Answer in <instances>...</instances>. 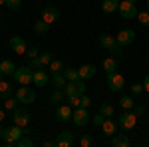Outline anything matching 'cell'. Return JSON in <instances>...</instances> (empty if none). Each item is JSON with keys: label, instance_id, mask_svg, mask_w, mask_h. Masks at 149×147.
I'll list each match as a JSON object with an SVG mask.
<instances>
[{"label": "cell", "instance_id": "1", "mask_svg": "<svg viewBox=\"0 0 149 147\" xmlns=\"http://www.w3.org/2000/svg\"><path fill=\"white\" fill-rule=\"evenodd\" d=\"M12 78L16 84L20 86H30L32 84V78H34V70L30 66H22V68H16V72L12 74Z\"/></svg>", "mask_w": 149, "mask_h": 147}, {"label": "cell", "instance_id": "12", "mask_svg": "<svg viewBox=\"0 0 149 147\" xmlns=\"http://www.w3.org/2000/svg\"><path fill=\"white\" fill-rule=\"evenodd\" d=\"M117 121H115L113 117H105V121H103L102 125V131H103V135H107V137H113L115 133H117Z\"/></svg>", "mask_w": 149, "mask_h": 147}, {"label": "cell", "instance_id": "31", "mask_svg": "<svg viewBox=\"0 0 149 147\" xmlns=\"http://www.w3.org/2000/svg\"><path fill=\"white\" fill-rule=\"evenodd\" d=\"M38 60H40V64L46 68V66L50 64V62H52V60H54V58H52V52H42V54L38 56Z\"/></svg>", "mask_w": 149, "mask_h": 147}, {"label": "cell", "instance_id": "19", "mask_svg": "<svg viewBox=\"0 0 149 147\" xmlns=\"http://www.w3.org/2000/svg\"><path fill=\"white\" fill-rule=\"evenodd\" d=\"M119 2H121V0H103L102 10L105 12V14H111V12H115L117 8H119Z\"/></svg>", "mask_w": 149, "mask_h": 147}, {"label": "cell", "instance_id": "17", "mask_svg": "<svg viewBox=\"0 0 149 147\" xmlns=\"http://www.w3.org/2000/svg\"><path fill=\"white\" fill-rule=\"evenodd\" d=\"M111 145H113V147H129V145H131V141H129L127 133H115L113 139H111Z\"/></svg>", "mask_w": 149, "mask_h": 147}, {"label": "cell", "instance_id": "18", "mask_svg": "<svg viewBox=\"0 0 149 147\" xmlns=\"http://www.w3.org/2000/svg\"><path fill=\"white\" fill-rule=\"evenodd\" d=\"M100 44L109 52V50H113L115 46H117V40H115L113 36H109V34H102V36H100Z\"/></svg>", "mask_w": 149, "mask_h": 147}, {"label": "cell", "instance_id": "24", "mask_svg": "<svg viewBox=\"0 0 149 147\" xmlns=\"http://www.w3.org/2000/svg\"><path fill=\"white\" fill-rule=\"evenodd\" d=\"M12 93V86L8 82H4V79H0V100H6V98H10Z\"/></svg>", "mask_w": 149, "mask_h": 147}, {"label": "cell", "instance_id": "30", "mask_svg": "<svg viewBox=\"0 0 149 147\" xmlns=\"http://www.w3.org/2000/svg\"><path fill=\"white\" fill-rule=\"evenodd\" d=\"M137 20L141 26H149V8L143 12H137Z\"/></svg>", "mask_w": 149, "mask_h": 147}, {"label": "cell", "instance_id": "21", "mask_svg": "<svg viewBox=\"0 0 149 147\" xmlns=\"http://www.w3.org/2000/svg\"><path fill=\"white\" fill-rule=\"evenodd\" d=\"M64 98H66V91H62V88H54L52 95H50V102L54 105H58L60 102H64Z\"/></svg>", "mask_w": 149, "mask_h": 147}, {"label": "cell", "instance_id": "37", "mask_svg": "<svg viewBox=\"0 0 149 147\" xmlns=\"http://www.w3.org/2000/svg\"><path fill=\"white\" fill-rule=\"evenodd\" d=\"M93 125H97V127H102L103 121H105V115H102V113H97V115H93Z\"/></svg>", "mask_w": 149, "mask_h": 147}, {"label": "cell", "instance_id": "28", "mask_svg": "<svg viewBox=\"0 0 149 147\" xmlns=\"http://www.w3.org/2000/svg\"><path fill=\"white\" fill-rule=\"evenodd\" d=\"M34 30L38 32V34H48V30H50V24L44 22V20H40V22L34 24Z\"/></svg>", "mask_w": 149, "mask_h": 147}, {"label": "cell", "instance_id": "25", "mask_svg": "<svg viewBox=\"0 0 149 147\" xmlns=\"http://www.w3.org/2000/svg\"><path fill=\"white\" fill-rule=\"evenodd\" d=\"M48 68H50L52 74H62L66 66H64V62H62V60H52V62L48 64Z\"/></svg>", "mask_w": 149, "mask_h": 147}, {"label": "cell", "instance_id": "9", "mask_svg": "<svg viewBox=\"0 0 149 147\" xmlns=\"http://www.w3.org/2000/svg\"><path fill=\"white\" fill-rule=\"evenodd\" d=\"M117 44L121 46V48H125V46L133 44V40H135V32L131 30V28H125V30H121L119 34H117Z\"/></svg>", "mask_w": 149, "mask_h": 147}, {"label": "cell", "instance_id": "50", "mask_svg": "<svg viewBox=\"0 0 149 147\" xmlns=\"http://www.w3.org/2000/svg\"><path fill=\"white\" fill-rule=\"evenodd\" d=\"M0 20H2V14H0Z\"/></svg>", "mask_w": 149, "mask_h": 147}, {"label": "cell", "instance_id": "42", "mask_svg": "<svg viewBox=\"0 0 149 147\" xmlns=\"http://www.w3.org/2000/svg\"><path fill=\"white\" fill-rule=\"evenodd\" d=\"M109 54H111L113 58H119V56H121V46L117 44V46L113 48V50H109Z\"/></svg>", "mask_w": 149, "mask_h": 147}, {"label": "cell", "instance_id": "13", "mask_svg": "<svg viewBox=\"0 0 149 147\" xmlns=\"http://www.w3.org/2000/svg\"><path fill=\"white\" fill-rule=\"evenodd\" d=\"M72 115H74V107H72L70 103H66V105H58L56 117L60 119V121H68V119H72Z\"/></svg>", "mask_w": 149, "mask_h": 147}, {"label": "cell", "instance_id": "35", "mask_svg": "<svg viewBox=\"0 0 149 147\" xmlns=\"http://www.w3.org/2000/svg\"><path fill=\"white\" fill-rule=\"evenodd\" d=\"M20 4H22V0H6V6H8L12 12L18 10V8H20Z\"/></svg>", "mask_w": 149, "mask_h": 147}, {"label": "cell", "instance_id": "49", "mask_svg": "<svg viewBox=\"0 0 149 147\" xmlns=\"http://www.w3.org/2000/svg\"><path fill=\"white\" fill-rule=\"evenodd\" d=\"M147 8H149V0H147Z\"/></svg>", "mask_w": 149, "mask_h": 147}, {"label": "cell", "instance_id": "11", "mask_svg": "<svg viewBox=\"0 0 149 147\" xmlns=\"http://www.w3.org/2000/svg\"><path fill=\"white\" fill-rule=\"evenodd\" d=\"M42 20L48 24H54L60 20V12H58V8H54V6H46L44 10H42Z\"/></svg>", "mask_w": 149, "mask_h": 147}, {"label": "cell", "instance_id": "33", "mask_svg": "<svg viewBox=\"0 0 149 147\" xmlns=\"http://www.w3.org/2000/svg\"><path fill=\"white\" fill-rule=\"evenodd\" d=\"M16 103H18V100H16V98H6L4 107H6V109H10V111H14V109H16Z\"/></svg>", "mask_w": 149, "mask_h": 147}, {"label": "cell", "instance_id": "15", "mask_svg": "<svg viewBox=\"0 0 149 147\" xmlns=\"http://www.w3.org/2000/svg\"><path fill=\"white\" fill-rule=\"evenodd\" d=\"M74 143V135L70 131H60L58 133V139H56V145L58 147H70Z\"/></svg>", "mask_w": 149, "mask_h": 147}, {"label": "cell", "instance_id": "26", "mask_svg": "<svg viewBox=\"0 0 149 147\" xmlns=\"http://www.w3.org/2000/svg\"><path fill=\"white\" fill-rule=\"evenodd\" d=\"M52 84H54V88H66V84H68V79L64 78V74H52Z\"/></svg>", "mask_w": 149, "mask_h": 147}, {"label": "cell", "instance_id": "39", "mask_svg": "<svg viewBox=\"0 0 149 147\" xmlns=\"http://www.w3.org/2000/svg\"><path fill=\"white\" fill-rule=\"evenodd\" d=\"M26 56L32 60V58H38V56H40V52H38V48H28V50H26Z\"/></svg>", "mask_w": 149, "mask_h": 147}, {"label": "cell", "instance_id": "29", "mask_svg": "<svg viewBox=\"0 0 149 147\" xmlns=\"http://www.w3.org/2000/svg\"><path fill=\"white\" fill-rule=\"evenodd\" d=\"M119 105H121L123 109H133V98H131V95H123V98L119 100Z\"/></svg>", "mask_w": 149, "mask_h": 147}, {"label": "cell", "instance_id": "8", "mask_svg": "<svg viewBox=\"0 0 149 147\" xmlns=\"http://www.w3.org/2000/svg\"><path fill=\"white\" fill-rule=\"evenodd\" d=\"M72 119H74V123L78 125V127H84V125H88V121H90V113H88V107H76V109H74V115H72Z\"/></svg>", "mask_w": 149, "mask_h": 147}, {"label": "cell", "instance_id": "6", "mask_svg": "<svg viewBox=\"0 0 149 147\" xmlns=\"http://www.w3.org/2000/svg\"><path fill=\"white\" fill-rule=\"evenodd\" d=\"M117 10H119V14H121V18H125V20H131V18L137 16V8H135V4L129 2V0H121Z\"/></svg>", "mask_w": 149, "mask_h": 147}, {"label": "cell", "instance_id": "45", "mask_svg": "<svg viewBox=\"0 0 149 147\" xmlns=\"http://www.w3.org/2000/svg\"><path fill=\"white\" fill-rule=\"evenodd\" d=\"M0 137H4V127H2V121H0Z\"/></svg>", "mask_w": 149, "mask_h": 147}, {"label": "cell", "instance_id": "43", "mask_svg": "<svg viewBox=\"0 0 149 147\" xmlns=\"http://www.w3.org/2000/svg\"><path fill=\"white\" fill-rule=\"evenodd\" d=\"M143 88H145V91H149V74L145 76V79H143Z\"/></svg>", "mask_w": 149, "mask_h": 147}, {"label": "cell", "instance_id": "41", "mask_svg": "<svg viewBox=\"0 0 149 147\" xmlns=\"http://www.w3.org/2000/svg\"><path fill=\"white\" fill-rule=\"evenodd\" d=\"M133 113H135V115H143V113H145V105H141V103H139V105H133Z\"/></svg>", "mask_w": 149, "mask_h": 147}, {"label": "cell", "instance_id": "7", "mask_svg": "<svg viewBox=\"0 0 149 147\" xmlns=\"http://www.w3.org/2000/svg\"><path fill=\"white\" fill-rule=\"evenodd\" d=\"M16 100L22 103H34L36 102V91L30 86H22L20 90L16 91Z\"/></svg>", "mask_w": 149, "mask_h": 147}, {"label": "cell", "instance_id": "36", "mask_svg": "<svg viewBox=\"0 0 149 147\" xmlns=\"http://www.w3.org/2000/svg\"><path fill=\"white\" fill-rule=\"evenodd\" d=\"M143 91H145L143 84H133V86H131V93H133V95H139V93H143Z\"/></svg>", "mask_w": 149, "mask_h": 147}, {"label": "cell", "instance_id": "40", "mask_svg": "<svg viewBox=\"0 0 149 147\" xmlns=\"http://www.w3.org/2000/svg\"><path fill=\"white\" fill-rule=\"evenodd\" d=\"M90 105H92V100L84 93V95H81V102H80V107H90Z\"/></svg>", "mask_w": 149, "mask_h": 147}, {"label": "cell", "instance_id": "20", "mask_svg": "<svg viewBox=\"0 0 149 147\" xmlns=\"http://www.w3.org/2000/svg\"><path fill=\"white\" fill-rule=\"evenodd\" d=\"M102 66H103V70H105L107 74H111V72H115V70H117V58H113V56L105 58Z\"/></svg>", "mask_w": 149, "mask_h": 147}, {"label": "cell", "instance_id": "47", "mask_svg": "<svg viewBox=\"0 0 149 147\" xmlns=\"http://www.w3.org/2000/svg\"><path fill=\"white\" fill-rule=\"evenodd\" d=\"M129 2H133V4H135V2H137V0H129Z\"/></svg>", "mask_w": 149, "mask_h": 147}, {"label": "cell", "instance_id": "4", "mask_svg": "<svg viewBox=\"0 0 149 147\" xmlns=\"http://www.w3.org/2000/svg\"><path fill=\"white\" fill-rule=\"evenodd\" d=\"M107 88L111 91H121L123 90V86H125V79L121 74H117V72H111V74H107Z\"/></svg>", "mask_w": 149, "mask_h": 147}, {"label": "cell", "instance_id": "34", "mask_svg": "<svg viewBox=\"0 0 149 147\" xmlns=\"http://www.w3.org/2000/svg\"><path fill=\"white\" fill-rule=\"evenodd\" d=\"M68 102H70V105H72V107H74V109H76V107H80L81 95H78V93H76V95H70V98H68Z\"/></svg>", "mask_w": 149, "mask_h": 147}, {"label": "cell", "instance_id": "32", "mask_svg": "<svg viewBox=\"0 0 149 147\" xmlns=\"http://www.w3.org/2000/svg\"><path fill=\"white\" fill-rule=\"evenodd\" d=\"M16 145H18V147H32V145H34V141H32L30 137L22 135L20 139H18V141H16Z\"/></svg>", "mask_w": 149, "mask_h": 147}, {"label": "cell", "instance_id": "27", "mask_svg": "<svg viewBox=\"0 0 149 147\" xmlns=\"http://www.w3.org/2000/svg\"><path fill=\"white\" fill-rule=\"evenodd\" d=\"M100 113H102V115H105V117H113L115 109H113V105H111V103L103 102L102 105H100Z\"/></svg>", "mask_w": 149, "mask_h": 147}, {"label": "cell", "instance_id": "10", "mask_svg": "<svg viewBox=\"0 0 149 147\" xmlns=\"http://www.w3.org/2000/svg\"><path fill=\"white\" fill-rule=\"evenodd\" d=\"M10 48L18 56H22V54H26V50H28V44H26V40H24L22 36H12L10 38Z\"/></svg>", "mask_w": 149, "mask_h": 147}, {"label": "cell", "instance_id": "48", "mask_svg": "<svg viewBox=\"0 0 149 147\" xmlns=\"http://www.w3.org/2000/svg\"><path fill=\"white\" fill-rule=\"evenodd\" d=\"M2 76H4V74H2V72H0V79H2Z\"/></svg>", "mask_w": 149, "mask_h": 147}, {"label": "cell", "instance_id": "44", "mask_svg": "<svg viewBox=\"0 0 149 147\" xmlns=\"http://www.w3.org/2000/svg\"><path fill=\"white\" fill-rule=\"evenodd\" d=\"M4 117H6V111H4V109H0V121H2Z\"/></svg>", "mask_w": 149, "mask_h": 147}, {"label": "cell", "instance_id": "2", "mask_svg": "<svg viewBox=\"0 0 149 147\" xmlns=\"http://www.w3.org/2000/svg\"><path fill=\"white\" fill-rule=\"evenodd\" d=\"M135 123H137V115L133 111H129V109H125V111L119 115V119H117L119 129H123V131H131L135 127Z\"/></svg>", "mask_w": 149, "mask_h": 147}, {"label": "cell", "instance_id": "16", "mask_svg": "<svg viewBox=\"0 0 149 147\" xmlns=\"http://www.w3.org/2000/svg\"><path fill=\"white\" fill-rule=\"evenodd\" d=\"M78 72H80V78L81 79H90L95 76V72H97V68L93 66V64H84L81 68H78Z\"/></svg>", "mask_w": 149, "mask_h": 147}, {"label": "cell", "instance_id": "5", "mask_svg": "<svg viewBox=\"0 0 149 147\" xmlns=\"http://www.w3.org/2000/svg\"><path fill=\"white\" fill-rule=\"evenodd\" d=\"M12 121L16 125H20V127H26V125L30 123V111L26 107H16L12 111Z\"/></svg>", "mask_w": 149, "mask_h": 147}, {"label": "cell", "instance_id": "46", "mask_svg": "<svg viewBox=\"0 0 149 147\" xmlns=\"http://www.w3.org/2000/svg\"><path fill=\"white\" fill-rule=\"evenodd\" d=\"M4 4H6V0H0V6H4Z\"/></svg>", "mask_w": 149, "mask_h": 147}, {"label": "cell", "instance_id": "23", "mask_svg": "<svg viewBox=\"0 0 149 147\" xmlns=\"http://www.w3.org/2000/svg\"><path fill=\"white\" fill-rule=\"evenodd\" d=\"M0 72L6 74V76H12V74L16 72V66L12 64L10 60H4V62H0Z\"/></svg>", "mask_w": 149, "mask_h": 147}, {"label": "cell", "instance_id": "3", "mask_svg": "<svg viewBox=\"0 0 149 147\" xmlns=\"http://www.w3.org/2000/svg\"><path fill=\"white\" fill-rule=\"evenodd\" d=\"M24 135V129L20 127V125H12V127H6L4 129V143L8 147H12V145H16V141L20 139V137Z\"/></svg>", "mask_w": 149, "mask_h": 147}, {"label": "cell", "instance_id": "22", "mask_svg": "<svg viewBox=\"0 0 149 147\" xmlns=\"http://www.w3.org/2000/svg\"><path fill=\"white\" fill-rule=\"evenodd\" d=\"M64 78L68 79V82H76V79H80V72L78 68H64Z\"/></svg>", "mask_w": 149, "mask_h": 147}, {"label": "cell", "instance_id": "14", "mask_svg": "<svg viewBox=\"0 0 149 147\" xmlns=\"http://www.w3.org/2000/svg\"><path fill=\"white\" fill-rule=\"evenodd\" d=\"M32 82H34L38 88H44V86H48V82H50V76H48L44 70H34V78H32Z\"/></svg>", "mask_w": 149, "mask_h": 147}, {"label": "cell", "instance_id": "38", "mask_svg": "<svg viewBox=\"0 0 149 147\" xmlns=\"http://www.w3.org/2000/svg\"><path fill=\"white\" fill-rule=\"evenodd\" d=\"M80 145L81 147H90V145H92V137L88 135V133H84V135H81V139H80Z\"/></svg>", "mask_w": 149, "mask_h": 147}]
</instances>
